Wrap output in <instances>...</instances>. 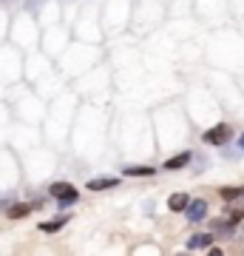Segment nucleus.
Here are the masks:
<instances>
[{"label":"nucleus","instance_id":"obj_3","mask_svg":"<svg viewBox=\"0 0 244 256\" xmlns=\"http://www.w3.org/2000/svg\"><path fill=\"white\" fill-rule=\"evenodd\" d=\"M205 214H208V202L205 200H193L188 205V220L190 222H202L205 220Z\"/></svg>","mask_w":244,"mask_h":256},{"label":"nucleus","instance_id":"obj_11","mask_svg":"<svg viewBox=\"0 0 244 256\" xmlns=\"http://www.w3.org/2000/svg\"><path fill=\"white\" fill-rule=\"evenodd\" d=\"M244 194V188H233V185H227V188H222V196L225 200H239Z\"/></svg>","mask_w":244,"mask_h":256},{"label":"nucleus","instance_id":"obj_6","mask_svg":"<svg viewBox=\"0 0 244 256\" xmlns=\"http://www.w3.org/2000/svg\"><path fill=\"white\" fill-rule=\"evenodd\" d=\"M208 245H213V236H210V234H199V236H193L188 242L190 250H199V248H208Z\"/></svg>","mask_w":244,"mask_h":256},{"label":"nucleus","instance_id":"obj_1","mask_svg":"<svg viewBox=\"0 0 244 256\" xmlns=\"http://www.w3.org/2000/svg\"><path fill=\"white\" fill-rule=\"evenodd\" d=\"M230 137H233V128L227 126V122H219L216 128L205 131V142H208V146H227Z\"/></svg>","mask_w":244,"mask_h":256},{"label":"nucleus","instance_id":"obj_8","mask_svg":"<svg viewBox=\"0 0 244 256\" xmlns=\"http://www.w3.org/2000/svg\"><path fill=\"white\" fill-rule=\"evenodd\" d=\"M117 180H111V176H102V180H91L88 182V191H102V188H114Z\"/></svg>","mask_w":244,"mask_h":256},{"label":"nucleus","instance_id":"obj_12","mask_svg":"<svg viewBox=\"0 0 244 256\" xmlns=\"http://www.w3.org/2000/svg\"><path fill=\"white\" fill-rule=\"evenodd\" d=\"M40 3H43V0H28V9H37Z\"/></svg>","mask_w":244,"mask_h":256},{"label":"nucleus","instance_id":"obj_7","mask_svg":"<svg viewBox=\"0 0 244 256\" xmlns=\"http://www.w3.org/2000/svg\"><path fill=\"white\" fill-rule=\"evenodd\" d=\"M156 168H148V165H131V168H122V174L128 176H151Z\"/></svg>","mask_w":244,"mask_h":256},{"label":"nucleus","instance_id":"obj_10","mask_svg":"<svg viewBox=\"0 0 244 256\" xmlns=\"http://www.w3.org/2000/svg\"><path fill=\"white\" fill-rule=\"evenodd\" d=\"M63 225H65V216H60V220L43 222V225H40V230H45V234H51V230H57V228H63Z\"/></svg>","mask_w":244,"mask_h":256},{"label":"nucleus","instance_id":"obj_4","mask_svg":"<svg viewBox=\"0 0 244 256\" xmlns=\"http://www.w3.org/2000/svg\"><path fill=\"white\" fill-rule=\"evenodd\" d=\"M188 162H190V154H188V151H182V154L165 160V168H168V171H179V168H185Z\"/></svg>","mask_w":244,"mask_h":256},{"label":"nucleus","instance_id":"obj_5","mask_svg":"<svg viewBox=\"0 0 244 256\" xmlns=\"http://www.w3.org/2000/svg\"><path fill=\"white\" fill-rule=\"evenodd\" d=\"M168 205H171V210H188V205H190V196H188V194H173Z\"/></svg>","mask_w":244,"mask_h":256},{"label":"nucleus","instance_id":"obj_9","mask_svg":"<svg viewBox=\"0 0 244 256\" xmlns=\"http://www.w3.org/2000/svg\"><path fill=\"white\" fill-rule=\"evenodd\" d=\"M6 214H9L11 220H20V216L31 214V205H26V202H23V205H9V208H6Z\"/></svg>","mask_w":244,"mask_h":256},{"label":"nucleus","instance_id":"obj_2","mask_svg":"<svg viewBox=\"0 0 244 256\" xmlns=\"http://www.w3.org/2000/svg\"><path fill=\"white\" fill-rule=\"evenodd\" d=\"M48 191H51V196H54V200L63 202V205L77 202V188H74V185H68V182H54Z\"/></svg>","mask_w":244,"mask_h":256},{"label":"nucleus","instance_id":"obj_13","mask_svg":"<svg viewBox=\"0 0 244 256\" xmlns=\"http://www.w3.org/2000/svg\"><path fill=\"white\" fill-rule=\"evenodd\" d=\"M239 146H242V151H244V134H242V137H239Z\"/></svg>","mask_w":244,"mask_h":256}]
</instances>
